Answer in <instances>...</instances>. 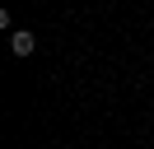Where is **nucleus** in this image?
<instances>
[{
  "mask_svg": "<svg viewBox=\"0 0 154 149\" xmlns=\"http://www.w3.org/2000/svg\"><path fill=\"white\" fill-rule=\"evenodd\" d=\"M10 51L14 56H33L38 51V37H33L28 28H19V33H10Z\"/></svg>",
  "mask_w": 154,
  "mask_h": 149,
  "instance_id": "nucleus-1",
  "label": "nucleus"
}]
</instances>
